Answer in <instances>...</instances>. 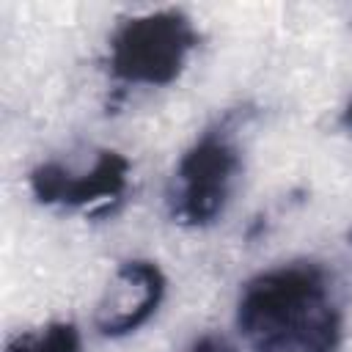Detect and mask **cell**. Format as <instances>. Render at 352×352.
<instances>
[{
    "label": "cell",
    "mask_w": 352,
    "mask_h": 352,
    "mask_svg": "<svg viewBox=\"0 0 352 352\" xmlns=\"http://www.w3.org/2000/svg\"><path fill=\"white\" fill-rule=\"evenodd\" d=\"M236 327L250 352H336L341 308L319 264H283L256 275L239 294Z\"/></svg>",
    "instance_id": "6da1fadb"
},
{
    "label": "cell",
    "mask_w": 352,
    "mask_h": 352,
    "mask_svg": "<svg viewBox=\"0 0 352 352\" xmlns=\"http://www.w3.org/2000/svg\"><path fill=\"white\" fill-rule=\"evenodd\" d=\"M198 44L190 19L179 11H151L126 19L110 41V69L135 85H168Z\"/></svg>",
    "instance_id": "7a4b0ae2"
},
{
    "label": "cell",
    "mask_w": 352,
    "mask_h": 352,
    "mask_svg": "<svg viewBox=\"0 0 352 352\" xmlns=\"http://www.w3.org/2000/svg\"><path fill=\"white\" fill-rule=\"evenodd\" d=\"M239 168V151L226 135H204L176 168L170 214L187 226H206L217 220L231 198Z\"/></svg>",
    "instance_id": "3957f363"
},
{
    "label": "cell",
    "mask_w": 352,
    "mask_h": 352,
    "mask_svg": "<svg viewBox=\"0 0 352 352\" xmlns=\"http://www.w3.org/2000/svg\"><path fill=\"white\" fill-rule=\"evenodd\" d=\"M129 162L118 151H102L96 165L88 173H69L58 162H44L30 173V190L44 204L88 206L104 204V209L118 201L126 190Z\"/></svg>",
    "instance_id": "277c9868"
},
{
    "label": "cell",
    "mask_w": 352,
    "mask_h": 352,
    "mask_svg": "<svg viewBox=\"0 0 352 352\" xmlns=\"http://www.w3.org/2000/svg\"><path fill=\"white\" fill-rule=\"evenodd\" d=\"M116 292L107 294L96 314L102 336H126L138 330L165 297V275L154 261H124L116 272Z\"/></svg>",
    "instance_id": "5b68a950"
},
{
    "label": "cell",
    "mask_w": 352,
    "mask_h": 352,
    "mask_svg": "<svg viewBox=\"0 0 352 352\" xmlns=\"http://www.w3.org/2000/svg\"><path fill=\"white\" fill-rule=\"evenodd\" d=\"M6 352H82V344L74 324L55 322L36 333H25L14 338Z\"/></svg>",
    "instance_id": "8992f818"
},
{
    "label": "cell",
    "mask_w": 352,
    "mask_h": 352,
    "mask_svg": "<svg viewBox=\"0 0 352 352\" xmlns=\"http://www.w3.org/2000/svg\"><path fill=\"white\" fill-rule=\"evenodd\" d=\"M187 352H239L226 336H217V333H206V336H201V338H195L192 344H190V349Z\"/></svg>",
    "instance_id": "52a82bcc"
},
{
    "label": "cell",
    "mask_w": 352,
    "mask_h": 352,
    "mask_svg": "<svg viewBox=\"0 0 352 352\" xmlns=\"http://www.w3.org/2000/svg\"><path fill=\"white\" fill-rule=\"evenodd\" d=\"M344 124L346 126H352V102L346 104V110H344Z\"/></svg>",
    "instance_id": "ba28073f"
},
{
    "label": "cell",
    "mask_w": 352,
    "mask_h": 352,
    "mask_svg": "<svg viewBox=\"0 0 352 352\" xmlns=\"http://www.w3.org/2000/svg\"><path fill=\"white\" fill-rule=\"evenodd\" d=\"M349 245H352V231H349Z\"/></svg>",
    "instance_id": "9c48e42d"
}]
</instances>
